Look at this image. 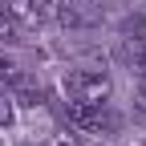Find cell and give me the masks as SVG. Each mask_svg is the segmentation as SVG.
Returning <instances> with one entry per match:
<instances>
[{
    "label": "cell",
    "instance_id": "cell-7",
    "mask_svg": "<svg viewBox=\"0 0 146 146\" xmlns=\"http://www.w3.org/2000/svg\"><path fill=\"white\" fill-rule=\"evenodd\" d=\"M53 146H69V142H53Z\"/></svg>",
    "mask_w": 146,
    "mask_h": 146
},
{
    "label": "cell",
    "instance_id": "cell-1",
    "mask_svg": "<svg viewBox=\"0 0 146 146\" xmlns=\"http://www.w3.org/2000/svg\"><path fill=\"white\" fill-rule=\"evenodd\" d=\"M114 94V81H110L106 69H69L65 73V98L69 102H85V106H102Z\"/></svg>",
    "mask_w": 146,
    "mask_h": 146
},
{
    "label": "cell",
    "instance_id": "cell-5",
    "mask_svg": "<svg viewBox=\"0 0 146 146\" xmlns=\"http://www.w3.org/2000/svg\"><path fill=\"white\" fill-rule=\"evenodd\" d=\"M16 110H12V94L4 89V81H0V126H12Z\"/></svg>",
    "mask_w": 146,
    "mask_h": 146
},
{
    "label": "cell",
    "instance_id": "cell-6",
    "mask_svg": "<svg viewBox=\"0 0 146 146\" xmlns=\"http://www.w3.org/2000/svg\"><path fill=\"white\" fill-rule=\"evenodd\" d=\"M138 110L146 114V69H142V77H138Z\"/></svg>",
    "mask_w": 146,
    "mask_h": 146
},
{
    "label": "cell",
    "instance_id": "cell-3",
    "mask_svg": "<svg viewBox=\"0 0 146 146\" xmlns=\"http://www.w3.org/2000/svg\"><path fill=\"white\" fill-rule=\"evenodd\" d=\"M41 25H61V29H85L89 12H81L77 0H33Z\"/></svg>",
    "mask_w": 146,
    "mask_h": 146
},
{
    "label": "cell",
    "instance_id": "cell-2",
    "mask_svg": "<svg viewBox=\"0 0 146 146\" xmlns=\"http://www.w3.org/2000/svg\"><path fill=\"white\" fill-rule=\"evenodd\" d=\"M65 114H69V122L73 126H81L85 134H114L118 130V114L110 110V102H102V106H85V102H65Z\"/></svg>",
    "mask_w": 146,
    "mask_h": 146
},
{
    "label": "cell",
    "instance_id": "cell-4",
    "mask_svg": "<svg viewBox=\"0 0 146 146\" xmlns=\"http://www.w3.org/2000/svg\"><path fill=\"white\" fill-rule=\"evenodd\" d=\"M4 4L12 8V16H16L21 25H41V16H36V4H33V0H4Z\"/></svg>",
    "mask_w": 146,
    "mask_h": 146
}]
</instances>
